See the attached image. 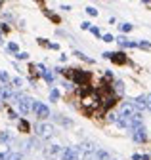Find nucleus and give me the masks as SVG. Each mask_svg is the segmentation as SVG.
Segmentation results:
<instances>
[{
  "label": "nucleus",
  "mask_w": 151,
  "mask_h": 160,
  "mask_svg": "<svg viewBox=\"0 0 151 160\" xmlns=\"http://www.w3.org/2000/svg\"><path fill=\"white\" fill-rule=\"evenodd\" d=\"M39 44H40V46H46V48L50 46V42H46V38H39Z\"/></svg>",
  "instance_id": "obj_37"
},
{
  "label": "nucleus",
  "mask_w": 151,
  "mask_h": 160,
  "mask_svg": "<svg viewBox=\"0 0 151 160\" xmlns=\"http://www.w3.org/2000/svg\"><path fill=\"white\" fill-rule=\"evenodd\" d=\"M33 111H34V114L39 116L40 120H46V118L50 116L48 105H44V103H40V101H33Z\"/></svg>",
  "instance_id": "obj_6"
},
{
  "label": "nucleus",
  "mask_w": 151,
  "mask_h": 160,
  "mask_svg": "<svg viewBox=\"0 0 151 160\" xmlns=\"http://www.w3.org/2000/svg\"><path fill=\"white\" fill-rule=\"evenodd\" d=\"M109 59H111L115 65H126V63H128V57H126L124 52H111Z\"/></svg>",
  "instance_id": "obj_8"
},
{
  "label": "nucleus",
  "mask_w": 151,
  "mask_h": 160,
  "mask_svg": "<svg viewBox=\"0 0 151 160\" xmlns=\"http://www.w3.org/2000/svg\"><path fill=\"white\" fill-rule=\"evenodd\" d=\"M63 160H81L79 158V151H77V147H67L65 151H63Z\"/></svg>",
  "instance_id": "obj_11"
},
{
  "label": "nucleus",
  "mask_w": 151,
  "mask_h": 160,
  "mask_svg": "<svg viewBox=\"0 0 151 160\" xmlns=\"http://www.w3.org/2000/svg\"><path fill=\"white\" fill-rule=\"evenodd\" d=\"M34 132H36V137H39V139H50L54 135V126L40 122V124L34 126Z\"/></svg>",
  "instance_id": "obj_4"
},
{
  "label": "nucleus",
  "mask_w": 151,
  "mask_h": 160,
  "mask_svg": "<svg viewBox=\"0 0 151 160\" xmlns=\"http://www.w3.org/2000/svg\"><path fill=\"white\" fill-rule=\"evenodd\" d=\"M121 31H122V32H130V31H132V25H130V23H122V25H121Z\"/></svg>",
  "instance_id": "obj_29"
},
{
  "label": "nucleus",
  "mask_w": 151,
  "mask_h": 160,
  "mask_svg": "<svg viewBox=\"0 0 151 160\" xmlns=\"http://www.w3.org/2000/svg\"><path fill=\"white\" fill-rule=\"evenodd\" d=\"M145 111H151V93L145 95Z\"/></svg>",
  "instance_id": "obj_27"
},
{
  "label": "nucleus",
  "mask_w": 151,
  "mask_h": 160,
  "mask_svg": "<svg viewBox=\"0 0 151 160\" xmlns=\"http://www.w3.org/2000/svg\"><path fill=\"white\" fill-rule=\"evenodd\" d=\"M132 137H134V141H138V143H143L145 139H147V133H145V128L142 126V128H138V130H134L132 132Z\"/></svg>",
  "instance_id": "obj_12"
},
{
  "label": "nucleus",
  "mask_w": 151,
  "mask_h": 160,
  "mask_svg": "<svg viewBox=\"0 0 151 160\" xmlns=\"http://www.w3.org/2000/svg\"><path fill=\"white\" fill-rule=\"evenodd\" d=\"M115 103H117V95L115 93H107V95H103L102 97V112H105V111H109V109H113L115 107Z\"/></svg>",
  "instance_id": "obj_7"
},
{
  "label": "nucleus",
  "mask_w": 151,
  "mask_h": 160,
  "mask_svg": "<svg viewBox=\"0 0 151 160\" xmlns=\"http://www.w3.org/2000/svg\"><path fill=\"white\" fill-rule=\"evenodd\" d=\"M17 128H19V132H23V133L31 132V124L27 122V120H19V122H17Z\"/></svg>",
  "instance_id": "obj_17"
},
{
  "label": "nucleus",
  "mask_w": 151,
  "mask_h": 160,
  "mask_svg": "<svg viewBox=\"0 0 151 160\" xmlns=\"http://www.w3.org/2000/svg\"><path fill=\"white\" fill-rule=\"evenodd\" d=\"M0 31H2V32H8V31H10V27H8L6 23H2V27H0Z\"/></svg>",
  "instance_id": "obj_39"
},
{
  "label": "nucleus",
  "mask_w": 151,
  "mask_h": 160,
  "mask_svg": "<svg viewBox=\"0 0 151 160\" xmlns=\"http://www.w3.org/2000/svg\"><path fill=\"white\" fill-rule=\"evenodd\" d=\"M81 27H82V29H92V25H90V23H88V21H84V23H82V25H81Z\"/></svg>",
  "instance_id": "obj_40"
},
{
  "label": "nucleus",
  "mask_w": 151,
  "mask_h": 160,
  "mask_svg": "<svg viewBox=\"0 0 151 160\" xmlns=\"http://www.w3.org/2000/svg\"><path fill=\"white\" fill-rule=\"evenodd\" d=\"M136 112H138V111H136V107L132 105V103H126V101H124V103L121 105V116H122V118H132Z\"/></svg>",
  "instance_id": "obj_9"
},
{
  "label": "nucleus",
  "mask_w": 151,
  "mask_h": 160,
  "mask_svg": "<svg viewBox=\"0 0 151 160\" xmlns=\"http://www.w3.org/2000/svg\"><path fill=\"white\" fill-rule=\"evenodd\" d=\"M136 46H138V48H143V50H149V48H151V46H149L147 42H138Z\"/></svg>",
  "instance_id": "obj_33"
},
{
  "label": "nucleus",
  "mask_w": 151,
  "mask_h": 160,
  "mask_svg": "<svg viewBox=\"0 0 151 160\" xmlns=\"http://www.w3.org/2000/svg\"><path fill=\"white\" fill-rule=\"evenodd\" d=\"M79 151V158L81 160H92L94 158V152H96V145H94L92 141H84L77 147Z\"/></svg>",
  "instance_id": "obj_2"
},
{
  "label": "nucleus",
  "mask_w": 151,
  "mask_h": 160,
  "mask_svg": "<svg viewBox=\"0 0 151 160\" xmlns=\"http://www.w3.org/2000/svg\"><path fill=\"white\" fill-rule=\"evenodd\" d=\"M12 95V92H10V88L8 86H4V88H0V99H2V101H6V99Z\"/></svg>",
  "instance_id": "obj_18"
},
{
  "label": "nucleus",
  "mask_w": 151,
  "mask_h": 160,
  "mask_svg": "<svg viewBox=\"0 0 151 160\" xmlns=\"http://www.w3.org/2000/svg\"><path fill=\"white\" fill-rule=\"evenodd\" d=\"M17 109H19V112L25 116L33 111V99L27 97V95H21V97H17Z\"/></svg>",
  "instance_id": "obj_5"
},
{
  "label": "nucleus",
  "mask_w": 151,
  "mask_h": 160,
  "mask_svg": "<svg viewBox=\"0 0 151 160\" xmlns=\"http://www.w3.org/2000/svg\"><path fill=\"white\" fill-rule=\"evenodd\" d=\"M4 42V38H2V34H0V44H2Z\"/></svg>",
  "instance_id": "obj_42"
},
{
  "label": "nucleus",
  "mask_w": 151,
  "mask_h": 160,
  "mask_svg": "<svg viewBox=\"0 0 151 160\" xmlns=\"http://www.w3.org/2000/svg\"><path fill=\"white\" fill-rule=\"evenodd\" d=\"M119 116L121 114H117V112H107V120H109V122H119Z\"/></svg>",
  "instance_id": "obj_21"
},
{
  "label": "nucleus",
  "mask_w": 151,
  "mask_h": 160,
  "mask_svg": "<svg viewBox=\"0 0 151 160\" xmlns=\"http://www.w3.org/2000/svg\"><path fill=\"white\" fill-rule=\"evenodd\" d=\"M15 57H17V59H27L29 53H27V52H19V53H15Z\"/></svg>",
  "instance_id": "obj_31"
},
{
  "label": "nucleus",
  "mask_w": 151,
  "mask_h": 160,
  "mask_svg": "<svg viewBox=\"0 0 151 160\" xmlns=\"http://www.w3.org/2000/svg\"><path fill=\"white\" fill-rule=\"evenodd\" d=\"M8 52H13V53H19V48H17L15 42H10L8 44Z\"/></svg>",
  "instance_id": "obj_24"
},
{
  "label": "nucleus",
  "mask_w": 151,
  "mask_h": 160,
  "mask_svg": "<svg viewBox=\"0 0 151 160\" xmlns=\"http://www.w3.org/2000/svg\"><path fill=\"white\" fill-rule=\"evenodd\" d=\"M48 15H50V19H52L54 23H60V17L58 15H52V13H48Z\"/></svg>",
  "instance_id": "obj_38"
},
{
  "label": "nucleus",
  "mask_w": 151,
  "mask_h": 160,
  "mask_svg": "<svg viewBox=\"0 0 151 160\" xmlns=\"http://www.w3.org/2000/svg\"><path fill=\"white\" fill-rule=\"evenodd\" d=\"M0 80H2L4 84H8V82H10V76H8V74H6L4 71H0Z\"/></svg>",
  "instance_id": "obj_26"
},
{
  "label": "nucleus",
  "mask_w": 151,
  "mask_h": 160,
  "mask_svg": "<svg viewBox=\"0 0 151 160\" xmlns=\"http://www.w3.org/2000/svg\"><path fill=\"white\" fill-rule=\"evenodd\" d=\"M94 158H96V160H109L111 156H109L107 151H103V149H96V152H94Z\"/></svg>",
  "instance_id": "obj_16"
},
{
  "label": "nucleus",
  "mask_w": 151,
  "mask_h": 160,
  "mask_svg": "<svg viewBox=\"0 0 151 160\" xmlns=\"http://www.w3.org/2000/svg\"><path fill=\"white\" fill-rule=\"evenodd\" d=\"M90 78H92V74L86 71H81V69H73V72H71V80L77 86H88Z\"/></svg>",
  "instance_id": "obj_3"
},
{
  "label": "nucleus",
  "mask_w": 151,
  "mask_h": 160,
  "mask_svg": "<svg viewBox=\"0 0 151 160\" xmlns=\"http://www.w3.org/2000/svg\"><path fill=\"white\" fill-rule=\"evenodd\" d=\"M6 160H23V154L21 152H8Z\"/></svg>",
  "instance_id": "obj_20"
},
{
  "label": "nucleus",
  "mask_w": 151,
  "mask_h": 160,
  "mask_svg": "<svg viewBox=\"0 0 151 160\" xmlns=\"http://www.w3.org/2000/svg\"><path fill=\"white\" fill-rule=\"evenodd\" d=\"M42 152H44L46 158H55V156L61 152V147H60V145H48V147H44Z\"/></svg>",
  "instance_id": "obj_10"
},
{
  "label": "nucleus",
  "mask_w": 151,
  "mask_h": 160,
  "mask_svg": "<svg viewBox=\"0 0 151 160\" xmlns=\"http://www.w3.org/2000/svg\"><path fill=\"white\" fill-rule=\"evenodd\" d=\"M58 97H60V92L54 88V90L50 92V99H52V101H55V99H58Z\"/></svg>",
  "instance_id": "obj_28"
},
{
  "label": "nucleus",
  "mask_w": 151,
  "mask_h": 160,
  "mask_svg": "<svg viewBox=\"0 0 151 160\" xmlns=\"http://www.w3.org/2000/svg\"><path fill=\"white\" fill-rule=\"evenodd\" d=\"M8 118H17V112H15V111H12L10 107H8Z\"/></svg>",
  "instance_id": "obj_34"
},
{
  "label": "nucleus",
  "mask_w": 151,
  "mask_h": 160,
  "mask_svg": "<svg viewBox=\"0 0 151 160\" xmlns=\"http://www.w3.org/2000/svg\"><path fill=\"white\" fill-rule=\"evenodd\" d=\"M6 141H10V133L2 132V133H0V143H6Z\"/></svg>",
  "instance_id": "obj_25"
},
{
  "label": "nucleus",
  "mask_w": 151,
  "mask_h": 160,
  "mask_svg": "<svg viewBox=\"0 0 151 160\" xmlns=\"http://www.w3.org/2000/svg\"><path fill=\"white\" fill-rule=\"evenodd\" d=\"M132 105L136 107V111H138V112H140V111H145V95H140V97H136Z\"/></svg>",
  "instance_id": "obj_14"
},
{
  "label": "nucleus",
  "mask_w": 151,
  "mask_h": 160,
  "mask_svg": "<svg viewBox=\"0 0 151 160\" xmlns=\"http://www.w3.org/2000/svg\"><path fill=\"white\" fill-rule=\"evenodd\" d=\"M48 48H50V50H58V48H60V46H58V44H54V42H52V44H50V46H48Z\"/></svg>",
  "instance_id": "obj_41"
},
{
  "label": "nucleus",
  "mask_w": 151,
  "mask_h": 160,
  "mask_svg": "<svg viewBox=\"0 0 151 160\" xmlns=\"http://www.w3.org/2000/svg\"><path fill=\"white\" fill-rule=\"evenodd\" d=\"M42 78L46 80L48 84H52V82H54V74H52V72H48V71H44V72H42Z\"/></svg>",
  "instance_id": "obj_22"
},
{
  "label": "nucleus",
  "mask_w": 151,
  "mask_h": 160,
  "mask_svg": "<svg viewBox=\"0 0 151 160\" xmlns=\"http://www.w3.org/2000/svg\"><path fill=\"white\" fill-rule=\"evenodd\" d=\"M113 40H115L113 34H103V42H113Z\"/></svg>",
  "instance_id": "obj_32"
},
{
  "label": "nucleus",
  "mask_w": 151,
  "mask_h": 160,
  "mask_svg": "<svg viewBox=\"0 0 151 160\" xmlns=\"http://www.w3.org/2000/svg\"><path fill=\"white\" fill-rule=\"evenodd\" d=\"M111 92L115 93L117 97H119V95H122V93H124V84L121 82V80H117V82H113V86H111Z\"/></svg>",
  "instance_id": "obj_13"
},
{
  "label": "nucleus",
  "mask_w": 151,
  "mask_h": 160,
  "mask_svg": "<svg viewBox=\"0 0 151 160\" xmlns=\"http://www.w3.org/2000/svg\"><path fill=\"white\" fill-rule=\"evenodd\" d=\"M12 82H13V86H15V88H19V86L23 84V82H21V78H13Z\"/></svg>",
  "instance_id": "obj_35"
},
{
  "label": "nucleus",
  "mask_w": 151,
  "mask_h": 160,
  "mask_svg": "<svg viewBox=\"0 0 151 160\" xmlns=\"http://www.w3.org/2000/svg\"><path fill=\"white\" fill-rule=\"evenodd\" d=\"M100 105H102V95L96 92H90L88 95L82 97V111L86 114H92L96 109H100Z\"/></svg>",
  "instance_id": "obj_1"
},
{
  "label": "nucleus",
  "mask_w": 151,
  "mask_h": 160,
  "mask_svg": "<svg viewBox=\"0 0 151 160\" xmlns=\"http://www.w3.org/2000/svg\"><path fill=\"white\" fill-rule=\"evenodd\" d=\"M90 31H92V34H94V36H100V34H102V32H100V29H98V27H92V29H90Z\"/></svg>",
  "instance_id": "obj_36"
},
{
  "label": "nucleus",
  "mask_w": 151,
  "mask_h": 160,
  "mask_svg": "<svg viewBox=\"0 0 151 160\" xmlns=\"http://www.w3.org/2000/svg\"><path fill=\"white\" fill-rule=\"evenodd\" d=\"M115 40H117L122 48H136V42H130L126 36H119V38H115Z\"/></svg>",
  "instance_id": "obj_15"
},
{
  "label": "nucleus",
  "mask_w": 151,
  "mask_h": 160,
  "mask_svg": "<svg viewBox=\"0 0 151 160\" xmlns=\"http://www.w3.org/2000/svg\"><path fill=\"white\" fill-rule=\"evenodd\" d=\"M55 120H58L60 124H63V126H73V120H69V118H63V116H55Z\"/></svg>",
  "instance_id": "obj_19"
},
{
  "label": "nucleus",
  "mask_w": 151,
  "mask_h": 160,
  "mask_svg": "<svg viewBox=\"0 0 151 160\" xmlns=\"http://www.w3.org/2000/svg\"><path fill=\"white\" fill-rule=\"evenodd\" d=\"M86 13H88V15H92V17H96V15H98V10L90 6V8H86Z\"/></svg>",
  "instance_id": "obj_30"
},
{
  "label": "nucleus",
  "mask_w": 151,
  "mask_h": 160,
  "mask_svg": "<svg viewBox=\"0 0 151 160\" xmlns=\"http://www.w3.org/2000/svg\"><path fill=\"white\" fill-rule=\"evenodd\" d=\"M36 147H39V139H31V141L27 143V149H29V151H33V149H36Z\"/></svg>",
  "instance_id": "obj_23"
}]
</instances>
